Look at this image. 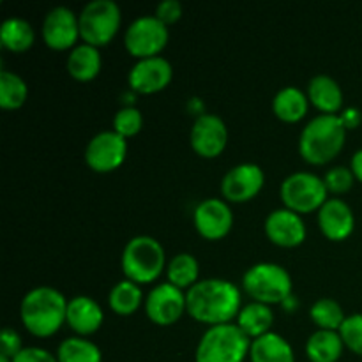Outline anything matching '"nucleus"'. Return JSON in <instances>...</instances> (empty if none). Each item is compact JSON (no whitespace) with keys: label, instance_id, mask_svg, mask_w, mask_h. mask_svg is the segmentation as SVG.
<instances>
[{"label":"nucleus","instance_id":"obj_6","mask_svg":"<svg viewBox=\"0 0 362 362\" xmlns=\"http://www.w3.org/2000/svg\"><path fill=\"white\" fill-rule=\"evenodd\" d=\"M243 290L255 303L283 304L290 296H293V281L290 272L283 265L272 262L255 264L244 272Z\"/></svg>","mask_w":362,"mask_h":362},{"label":"nucleus","instance_id":"obj_29","mask_svg":"<svg viewBox=\"0 0 362 362\" xmlns=\"http://www.w3.org/2000/svg\"><path fill=\"white\" fill-rule=\"evenodd\" d=\"M59 362H103L101 349L83 336H71L57 349Z\"/></svg>","mask_w":362,"mask_h":362},{"label":"nucleus","instance_id":"obj_40","mask_svg":"<svg viewBox=\"0 0 362 362\" xmlns=\"http://www.w3.org/2000/svg\"><path fill=\"white\" fill-rule=\"evenodd\" d=\"M0 362H13V359H9V357H4V356H0Z\"/></svg>","mask_w":362,"mask_h":362},{"label":"nucleus","instance_id":"obj_1","mask_svg":"<svg viewBox=\"0 0 362 362\" xmlns=\"http://www.w3.org/2000/svg\"><path fill=\"white\" fill-rule=\"evenodd\" d=\"M187 315L209 327L232 324L243 310V296L235 283L223 278L200 279L186 292Z\"/></svg>","mask_w":362,"mask_h":362},{"label":"nucleus","instance_id":"obj_38","mask_svg":"<svg viewBox=\"0 0 362 362\" xmlns=\"http://www.w3.org/2000/svg\"><path fill=\"white\" fill-rule=\"evenodd\" d=\"M339 119L345 124L346 129H356V127H359L362 122V113L361 110L357 108H345L339 113Z\"/></svg>","mask_w":362,"mask_h":362},{"label":"nucleus","instance_id":"obj_26","mask_svg":"<svg viewBox=\"0 0 362 362\" xmlns=\"http://www.w3.org/2000/svg\"><path fill=\"white\" fill-rule=\"evenodd\" d=\"M141 304H145L144 292L138 283L131 279H120L119 283L112 286L108 293V306L113 313L120 317H129L140 310Z\"/></svg>","mask_w":362,"mask_h":362},{"label":"nucleus","instance_id":"obj_22","mask_svg":"<svg viewBox=\"0 0 362 362\" xmlns=\"http://www.w3.org/2000/svg\"><path fill=\"white\" fill-rule=\"evenodd\" d=\"M251 362H296L292 345L278 332L271 331L267 334L251 341Z\"/></svg>","mask_w":362,"mask_h":362},{"label":"nucleus","instance_id":"obj_3","mask_svg":"<svg viewBox=\"0 0 362 362\" xmlns=\"http://www.w3.org/2000/svg\"><path fill=\"white\" fill-rule=\"evenodd\" d=\"M346 131L349 129L341 122L339 115L320 113V115L313 117L300 131V156L310 165H327L345 147Z\"/></svg>","mask_w":362,"mask_h":362},{"label":"nucleus","instance_id":"obj_25","mask_svg":"<svg viewBox=\"0 0 362 362\" xmlns=\"http://www.w3.org/2000/svg\"><path fill=\"white\" fill-rule=\"evenodd\" d=\"M304 350L311 362H338L345 350V343L339 331L317 329L313 334H310Z\"/></svg>","mask_w":362,"mask_h":362},{"label":"nucleus","instance_id":"obj_10","mask_svg":"<svg viewBox=\"0 0 362 362\" xmlns=\"http://www.w3.org/2000/svg\"><path fill=\"white\" fill-rule=\"evenodd\" d=\"M144 306L148 320L156 325H173L184 313H187L186 292L168 281L159 283L147 293Z\"/></svg>","mask_w":362,"mask_h":362},{"label":"nucleus","instance_id":"obj_9","mask_svg":"<svg viewBox=\"0 0 362 362\" xmlns=\"http://www.w3.org/2000/svg\"><path fill=\"white\" fill-rule=\"evenodd\" d=\"M170 30L156 14L134 18L124 34V46L136 60L158 57L168 45Z\"/></svg>","mask_w":362,"mask_h":362},{"label":"nucleus","instance_id":"obj_16","mask_svg":"<svg viewBox=\"0 0 362 362\" xmlns=\"http://www.w3.org/2000/svg\"><path fill=\"white\" fill-rule=\"evenodd\" d=\"M172 78V64L161 55L136 60L127 74L129 87L138 94H156L168 87Z\"/></svg>","mask_w":362,"mask_h":362},{"label":"nucleus","instance_id":"obj_35","mask_svg":"<svg viewBox=\"0 0 362 362\" xmlns=\"http://www.w3.org/2000/svg\"><path fill=\"white\" fill-rule=\"evenodd\" d=\"M25 346L21 345V336L13 327H6L0 336V356L14 359L18 354L23 350Z\"/></svg>","mask_w":362,"mask_h":362},{"label":"nucleus","instance_id":"obj_37","mask_svg":"<svg viewBox=\"0 0 362 362\" xmlns=\"http://www.w3.org/2000/svg\"><path fill=\"white\" fill-rule=\"evenodd\" d=\"M13 362H59L55 354L48 352L46 349L41 346H25Z\"/></svg>","mask_w":362,"mask_h":362},{"label":"nucleus","instance_id":"obj_5","mask_svg":"<svg viewBox=\"0 0 362 362\" xmlns=\"http://www.w3.org/2000/svg\"><path fill=\"white\" fill-rule=\"evenodd\" d=\"M250 349L251 339L237 324L212 325L198 341L194 362H244Z\"/></svg>","mask_w":362,"mask_h":362},{"label":"nucleus","instance_id":"obj_17","mask_svg":"<svg viewBox=\"0 0 362 362\" xmlns=\"http://www.w3.org/2000/svg\"><path fill=\"white\" fill-rule=\"evenodd\" d=\"M265 235L279 247H297L306 240V225L303 216L290 209H274L265 218Z\"/></svg>","mask_w":362,"mask_h":362},{"label":"nucleus","instance_id":"obj_36","mask_svg":"<svg viewBox=\"0 0 362 362\" xmlns=\"http://www.w3.org/2000/svg\"><path fill=\"white\" fill-rule=\"evenodd\" d=\"M182 4H180L179 0H163V2L158 4V7H156V16H158L166 27H170V25L177 23V21L182 18Z\"/></svg>","mask_w":362,"mask_h":362},{"label":"nucleus","instance_id":"obj_28","mask_svg":"<svg viewBox=\"0 0 362 362\" xmlns=\"http://www.w3.org/2000/svg\"><path fill=\"white\" fill-rule=\"evenodd\" d=\"M166 276H168V283L187 292L191 286L200 281L198 279V276H200V264H198L194 255L177 253L173 255L172 260L166 265Z\"/></svg>","mask_w":362,"mask_h":362},{"label":"nucleus","instance_id":"obj_33","mask_svg":"<svg viewBox=\"0 0 362 362\" xmlns=\"http://www.w3.org/2000/svg\"><path fill=\"white\" fill-rule=\"evenodd\" d=\"M324 182L329 193L343 194L352 189L354 182H356V175H354L352 168H349V166H332L324 175Z\"/></svg>","mask_w":362,"mask_h":362},{"label":"nucleus","instance_id":"obj_19","mask_svg":"<svg viewBox=\"0 0 362 362\" xmlns=\"http://www.w3.org/2000/svg\"><path fill=\"white\" fill-rule=\"evenodd\" d=\"M103 322H105V311L94 297L74 296L67 303L66 324L76 332V336L87 338L94 334L101 329Z\"/></svg>","mask_w":362,"mask_h":362},{"label":"nucleus","instance_id":"obj_21","mask_svg":"<svg viewBox=\"0 0 362 362\" xmlns=\"http://www.w3.org/2000/svg\"><path fill=\"white\" fill-rule=\"evenodd\" d=\"M103 67V57L99 48L80 42L69 52L66 59V69L74 80L90 81L99 74Z\"/></svg>","mask_w":362,"mask_h":362},{"label":"nucleus","instance_id":"obj_31","mask_svg":"<svg viewBox=\"0 0 362 362\" xmlns=\"http://www.w3.org/2000/svg\"><path fill=\"white\" fill-rule=\"evenodd\" d=\"M28 98V85L13 71L0 73V106L4 110H18Z\"/></svg>","mask_w":362,"mask_h":362},{"label":"nucleus","instance_id":"obj_4","mask_svg":"<svg viewBox=\"0 0 362 362\" xmlns=\"http://www.w3.org/2000/svg\"><path fill=\"white\" fill-rule=\"evenodd\" d=\"M166 265L165 247L151 235H136L127 240L120 257V267L126 279L140 286L156 281Z\"/></svg>","mask_w":362,"mask_h":362},{"label":"nucleus","instance_id":"obj_30","mask_svg":"<svg viewBox=\"0 0 362 362\" xmlns=\"http://www.w3.org/2000/svg\"><path fill=\"white\" fill-rule=\"evenodd\" d=\"M310 318L318 329H324V331H339L346 317L338 300L332 299V297H320L311 306Z\"/></svg>","mask_w":362,"mask_h":362},{"label":"nucleus","instance_id":"obj_14","mask_svg":"<svg viewBox=\"0 0 362 362\" xmlns=\"http://www.w3.org/2000/svg\"><path fill=\"white\" fill-rule=\"evenodd\" d=\"M41 30L46 46L57 52H71L76 46L78 39H81L78 14L66 6L52 7L42 20Z\"/></svg>","mask_w":362,"mask_h":362},{"label":"nucleus","instance_id":"obj_20","mask_svg":"<svg viewBox=\"0 0 362 362\" xmlns=\"http://www.w3.org/2000/svg\"><path fill=\"white\" fill-rule=\"evenodd\" d=\"M308 99L318 112L338 115L343 108V90L338 81L329 74H317L308 83Z\"/></svg>","mask_w":362,"mask_h":362},{"label":"nucleus","instance_id":"obj_2","mask_svg":"<svg viewBox=\"0 0 362 362\" xmlns=\"http://www.w3.org/2000/svg\"><path fill=\"white\" fill-rule=\"evenodd\" d=\"M67 303L60 290L53 286H35L28 290L20 303L23 327L37 338H49L66 324Z\"/></svg>","mask_w":362,"mask_h":362},{"label":"nucleus","instance_id":"obj_13","mask_svg":"<svg viewBox=\"0 0 362 362\" xmlns=\"http://www.w3.org/2000/svg\"><path fill=\"white\" fill-rule=\"evenodd\" d=\"M193 151L200 158L214 159L223 154L228 144V127L216 113H202L194 119L189 133Z\"/></svg>","mask_w":362,"mask_h":362},{"label":"nucleus","instance_id":"obj_32","mask_svg":"<svg viewBox=\"0 0 362 362\" xmlns=\"http://www.w3.org/2000/svg\"><path fill=\"white\" fill-rule=\"evenodd\" d=\"M141 127H144V115L136 106H122L113 117V131L126 140L140 133Z\"/></svg>","mask_w":362,"mask_h":362},{"label":"nucleus","instance_id":"obj_18","mask_svg":"<svg viewBox=\"0 0 362 362\" xmlns=\"http://www.w3.org/2000/svg\"><path fill=\"white\" fill-rule=\"evenodd\" d=\"M318 226L329 240H345L356 228V216L352 207L341 198H329L318 211Z\"/></svg>","mask_w":362,"mask_h":362},{"label":"nucleus","instance_id":"obj_15","mask_svg":"<svg viewBox=\"0 0 362 362\" xmlns=\"http://www.w3.org/2000/svg\"><path fill=\"white\" fill-rule=\"evenodd\" d=\"M197 232L207 240H219L230 233L233 226V212L223 198H204L193 211Z\"/></svg>","mask_w":362,"mask_h":362},{"label":"nucleus","instance_id":"obj_27","mask_svg":"<svg viewBox=\"0 0 362 362\" xmlns=\"http://www.w3.org/2000/svg\"><path fill=\"white\" fill-rule=\"evenodd\" d=\"M35 41V30L30 21L20 16H11L4 20L0 27V42L13 53L27 52Z\"/></svg>","mask_w":362,"mask_h":362},{"label":"nucleus","instance_id":"obj_23","mask_svg":"<svg viewBox=\"0 0 362 362\" xmlns=\"http://www.w3.org/2000/svg\"><path fill=\"white\" fill-rule=\"evenodd\" d=\"M310 99H308L306 92H303L300 88L288 85V87H283L276 92L274 99H272V110H274V115L278 117L283 122H299L306 117L308 110H310Z\"/></svg>","mask_w":362,"mask_h":362},{"label":"nucleus","instance_id":"obj_8","mask_svg":"<svg viewBox=\"0 0 362 362\" xmlns=\"http://www.w3.org/2000/svg\"><path fill=\"white\" fill-rule=\"evenodd\" d=\"M279 197L283 207L303 216L320 211L322 205L329 200V191L324 177L311 172H293L281 182Z\"/></svg>","mask_w":362,"mask_h":362},{"label":"nucleus","instance_id":"obj_34","mask_svg":"<svg viewBox=\"0 0 362 362\" xmlns=\"http://www.w3.org/2000/svg\"><path fill=\"white\" fill-rule=\"evenodd\" d=\"M339 334L346 349L362 357V313L346 317L339 329Z\"/></svg>","mask_w":362,"mask_h":362},{"label":"nucleus","instance_id":"obj_7","mask_svg":"<svg viewBox=\"0 0 362 362\" xmlns=\"http://www.w3.org/2000/svg\"><path fill=\"white\" fill-rule=\"evenodd\" d=\"M78 20L81 41L101 48L117 35L122 23V13L115 0H90L80 11Z\"/></svg>","mask_w":362,"mask_h":362},{"label":"nucleus","instance_id":"obj_24","mask_svg":"<svg viewBox=\"0 0 362 362\" xmlns=\"http://www.w3.org/2000/svg\"><path fill=\"white\" fill-rule=\"evenodd\" d=\"M235 320L240 331L253 341V339L271 332L272 325H274V311L267 304L253 300V303L243 306Z\"/></svg>","mask_w":362,"mask_h":362},{"label":"nucleus","instance_id":"obj_39","mask_svg":"<svg viewBox=\"0 0 362 362\" xmlns=\"http://www.w3.org/2000/svg\"><path fill=\"white\" fill-rule=\"evenodd\" d=\"M350 168H352L354 175H356V180L362 182V148L352 156V161H350Z\"/></svg>","mask_w":362,"mask_h":362},{"label":"nucleus","instance_id":"obj_12","mask_svg":"<svg viewBox=\"0 0 362 362\" xmlns=\"http://www.w3.org/2000/svg\"><path fill=\"white\" fill-rule=\"evenodd\" d=\"M265 184V173L257 163L232 166L221 179V197L228 204H244L257 197Z\"/></svg>","mask_w":362,"mask_h":362},{"label":"nucleus","instance_id":"obj_11","mask_svg":"<svg viewBox=\"0 0 362 362\" xmlns=\"http://www.w3.org/2000/svg\"><path fill=\"white\" fill-rule=\"evenodd\" d=\"M127 156V140L113 129L94 134L85 147V163L98 173L119 168Z\"/></svg>","mask_w":362,"mask_h":362}]
</instances>
